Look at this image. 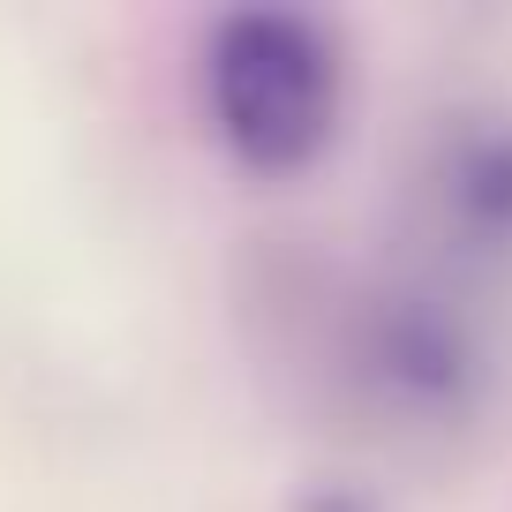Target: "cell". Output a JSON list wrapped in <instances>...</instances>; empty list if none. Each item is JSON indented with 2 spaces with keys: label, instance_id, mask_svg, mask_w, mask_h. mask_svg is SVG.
<instances>
[{
  "label": "cell",
  "instance_id": "1",
  "mask_svg": "<svg viewBox=\"0 0 512 512\" xmlns=\"http://www.w3.org/2000/svg\"><path fill=\"white\" fill-rule=\"evenodd\" d=\"M204 113L249 166H294L332 136L339 61L309 16H226L204 46Z\"/></svg>",
  "mask_w": 512,
  "mask_h": 512
}]
</instances>
